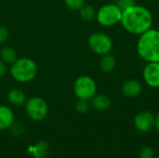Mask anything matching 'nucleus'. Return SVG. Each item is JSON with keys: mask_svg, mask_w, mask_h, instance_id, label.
Returning <instances> with one entry per match:
<instances>
[{"mask_svg": "<svg viewBox=\"0 0 159 158\" xmlns=\"http://www.w3.org/2000/svg\"><path fill=\"white\" fill-rule=\"evenodd\" d=\"M154 17L152 12L144 6L134 5L122 11L120 23L129 34L141 35L152 28Z\"/></svg>", "mask_w": 159, "mask_h": 158, "instance_id": "obj_1", "label": "nucleus"}, {"mask_svg": "<svg viewBox=\"0 0 159 158\" xmlns=\"http://www.w3.org/2000/svg\"><path fill=\"white\" fill-rule=\"evenodd\" d=\"M137 53L146 62L159 61V30L151 28L137 41Z\"/></svg>", "mask_w": 159, "mask_h": 158, "instance_id": "obj_2", "label": "nucleus"}, {"mask_svg": "<svg viewBox=\"0 0 159 158\" xmlns=\"http://www.w3.org/2000/svg\"><path fill=\"white\" fill-rule=\"evenodd\" d=\"M10 74L13 79L20 83L32 81L37 74L36 63L29 58L17 59L10 67Z\"/></svg>", "mask_w": 159, "mask_h": 158, "instance_id": "obj_3", "label": "nucleus"}, {"mask_svg": "<svg viewBox=\"0 0 159 158\" xmlns=\"http://www.w3.org/2000/svg\"><path fill=\"white\" fill-rule=\"evenodd\" d=\"M122 17V10L116 3L105 4L99 8L96 14L98 23L104 27H111L120 23Z\"/></svg>", "mask_w": 159, "mask_h": 158, "instance_id": "obj_4", "label": "nucleus"}, {"mask_svg": "<svg viewBox=\"0 0 159 158\" xmlns=\"http://www.w3.org/2000/svg\"><path fill=\"white\" fill-rule=\"evenodd\" d=\"M74 92L78 100L89 101L97 94V84L92 77L81 75L75 81Z\"/></svg>", "mask_w": 159, "mask_h": 158, "instance_id": "obj_5", "label": "nucleus"}, {"mask_svg": "<svg viewBox=\"0 0 159 158\" xmlns=\"http://www.w3.org/2000/svg\"><path fill=\"white\" fill-rule=\"evenodd\" d=\"M88 45L92 52L100 56L108 54L113 49V40L104 33L91 34L88 39Z\"/></svg>", "mask_w": 159, "mask_h": 158, "instance_id": "obj_6", "label": "nucleus"}, {"mask_svg": "<svg viewBox=\"0 0 159 158\" xmlns=\"http://www.w3.org/2000/svg\"><path fill=\"white\" fill-rule=\"evenodd\" d=\"M25 110L31 119L34 121H41L47 117L48 107L44 99L40 97H32L26 101Z\"/></svg>", "mask_w": 159, "mask_h": 158, "instance_id": "obj_7", "label": "nucleus"}, {"mask_svg": "<svg viewBox=\"0 0 159 158\" xmlns=\"http://www.w3.org/2000/svg\"><path fill=\"white\" fill-rule=\"evenodd\" d=\"M155 122L156 115L147 110L138 113L134 117V127L142 133H147L155 128Z\"/></svg>", "mask_w": 159, "mask_h": 158, "instance_id": "obj_8", "label": "nucleus"}, {"mask_svg": "<svg viewBox=\"0 0 159 158\" xmlns=\"http://www.w3.org/2000/svg\"><path fill=\"white\" fill-rule=\"evenodd\" d=\"M145 84L152 88H159V61L147 62L143 71Z\"/></svg>", "mask_w": 159, "mask_h": 158, "instance_id": "obj_9", "label": "nucleus"}, {"mask_svg": "<svg viewBox=\"0 0 159 158\" xmlns=\"http://www.w3.org/2000/svg\"><path fill=\"white\" fill-rule=\"evenodd\" d=\"M143 91L142 83L135 79H129L125 81L121 86V92L127 98H136Z\"/></svg>", "mask_w": 159, "mask_h": 158, "instance_id": "obj_10", "label": "nucleus"}, {"mask_svg": "<svg viewBox=\"0 0 159 158\" xmlns=\"http://www.w3.org/2000/svg\"><path fill=\"white\" fill-rule=\"evenodd\" d=\"M13 123L14 114L12 110L6 105H0V130L10 128Z\"/></svg>", "mask_w": 159, "mask_h": 158, "instance_id": "obj_11", "label": "nucleus"}, {"mask_svg": "<svg viewBox=\"0 0 159 158\" xmlns=\"http://www.w3.org/2000/svg\"><path fill=\"white\" fill-rule=\"evenodd\" d=\"M91 105L97 111H105L111 106V100L105 94H96L91 99Z\"/></svg>", "mask_w": 159, "mask_h": 158, "instance_id": "obj_12", "label": "nucleus"}, {"mask_svg": "<svg viewBox=\"0 0 159 158\" xmlns=\"http://www.w3.org/2000/svg\"><path fill=\"white\" fill-rule=\"evenodd\" d=\"M7 101L15 106H20L26 102L25 93L18 88H12L7 94Z\"/></svg>", "mask_w": 159, "mask_h": 158, "instance_id": "obj_13", "label": "nucleus"}, {"mask_svg": "<svg viewBox=\"0 0 159 158\" xmlns=\"http://www.w3.org/2000/svg\"><path fill=\"white\" fill-rule=\"evenodd\" d=\"M29 151L34 155V158H47L49 153L48 145L46 142H38L35 145L29 148Z\"/></svg>", "mask_w": 159, "mask_h": 158, "instance_id": "obj_14", "label": "nucleus"}, {"mask_svg": "<svg viewBox=\"0 0 159 158\" xmlns=\"http://www.w3.org/2000/svg\"><path fill=\"white\" fill-rule=\"evenodd\" d=\"M116 66V60L113 55L108 53V54L102 56V59L100 61V67L104 73L113 72Z\"/></svg>", "mask_w": 159, "mask_h": 158, "instance_id": "obj_15", "label": "nucleus"}, {"mask_svg": "<svg viewBox=\"0 0 159 158\" xmlns=\"http://www.w3.org/2000/svg\"><path fill=\"white\" fill-rule=\"evenodd\" d=\"M1 60L7 64H12L17 60L16 50L11 47H4L0 51Z\"/></svg>", "mask_w": 159, "mask_h": 158, "instance_id": "obj_16", "label": "nucleus"}, {"mask_svg": "<svg viewBox=\"0 0 159 158\" xmlns=\"http://www.w3.org/2000/svg\"><path fill=\"white\" fill-rule=\"evenodd\" d=\"M78 11H79L80 17H81L84 20L89 21V20H92L96 19L97 11H96L95 8H94L92 6H90V5H85V4H84Z\"/></svg>", "mask_w": 159, "mask_h": 158, "instance_id": "obj_17", "label": "nucleus"}, {"mask_svg": "<svg viewBox=\"0 0 159 158\" xmlns=\"http://www.w3.org/2000/svg\"><path fill=\"white\" fill-rule=\"evenodd\" d=\"M85 0H64L66 7L71 10H79L84 5Z\"/></svg>", "mask_w": 159, "mask_h": 158, "instance_id": "obj_18", "label": "nucleus"}, {"mask_svg": "<svg viewBox=\"0 0 159 158\" xmlns=\"http://www.w3.org/2000/svg\"><path fill=\"white\" fill-rule=\"evenodd\" d=\"M89 104L88 102V101H84V100H79L75 105V110L77 111V113L79 114H86L89 112Z\"/></svg>", "mask_w": 159, "mask_h": 158, "instance_id": "obj_19", "label": "nucleus"}, {"mask_svg": "<svg viewBox=\"0 0 159 158\" xmlns=\"http://www.w3.org/2000/svg\"><path fill=\"white\" fill-rule=\"evenodd\" d=\"M139 156L140 158H155V150L150 146H145L140 151Z\"/></svg>", "mask_w": 159, "mask_h": 158, "instance_id": "obj_20", "label": "nucleus"}, {"mask_svg": "<svg viewBox=\"0 0 159 158\" xmlns=\"http://www.w3.org/2000/svg\"><path fill=\"white\" fill-rule=\"evenodd\" d=\"M116 4L123 11V10H125V9L134 6V5H136V2H135V0H116Z\"/></svg>", "mask_w": 159, "mask_h": 158, "instance_id": "obj_21", "label": "nucleus"}, {"mask_svg": "<svg viewBox=\"0 0 159 158\" xmlns=\"http://www.w3.org/2000/svg\"><path fill=\"white\" fill-rule=\"evenodd\" d=\"M8 34H9L8 29L7 27L0 26V44L7 41V39L8 37Z\"/></svg>", "mask_w": 159, "mask_h": 158, "instance_id": "obj_22", "label": "nucleus"}, {"mask_svg": "<svg viewBox=\"0 0 159 158\" xmlns=\"http://www.w3.org/2000/svg\"><path fill=\"white\" fill-rule=\"evenodd\" d=\"M11 127H12V131L14 134L20 135V134L23 133V127L20 123H13Z\"/></svg>", "mask_w": 159, "mask_h": 158, "instance_id": "obj_23", "label": "nucleus"}, {"mask_svg": "<svg viewBox=\"0 0 159 158\" xmlns=\"http://www.w3.org/2000/svg\"><path fill=\"white\" fill-rule=\"evenodd\" d=\"M7 73V63H5L2 60H0V77L4 76Z\"/></svg>", "mask_w": 159, "mask_h": 158, "instance_id": "obj_24", "label": "nucleus"}, {"mask_svg": "<svg viewBox=\"0 0 159 158\" xmlns=\"http://www.w3.org/2000/svg\"><path fill=\"white\" fill-rule=\"evenodd\" d=\"M155 128L159 133V113L156 115V122H155Z\"/></svg>", "mask_w": 159, "mask_h": 158, "instance_id": "obj_25", "label": "nucleus"}, {"mask_svg": "<svg viewBox=\"0 0 159 158\" xmlns=\"http://www.w3.org/2000/svg\"><path fill=\"white\" fill-rule=\"evenodd\" d=\"M155 158H159V156H157V157H156V156H155Z\"/></svg>", "mask_w": 159, "mask_h": 158, "instance_id": "obj_26", "label": "nucleus"}]
</instances>
